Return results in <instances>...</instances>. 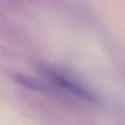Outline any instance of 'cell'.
<instances>
[{
	"instance_id": "6da1fadb",
	"label": "cell",
	"mask_w": 125,
	"mask_h": 125,
	"mask_svg": "<svg viewBox=\"0 0 125 125\" xmlns=\"http://www.w3.org/2000/svg\"><path fill=\"white\" fill-rule=\"evenodd\" d=\"M39 70L42 75L46 76V78H48L52 83L57 86L59 88L64 89V90L71 93L74 95L77 96L82 99H85L88 102L96 103L99 100L96 94L93 93L92 91L86 88L85 87L79 85L74 81L70 80L62 74L56 71L55 70H52L51 67L41 65L39 68Z\"/></svg>"
},
{
	"instance_id": "7a4b0ae2",
	"label": "cell",
	"mask_w": 125,
	"mask_h": 125,
	"mask_svg": "<svg viewBox=\"0 0 125 125\" xmlns=\"http://www.w3.org/2000/svg\"><path fill=\"white\" fill-rule=\"evenodd\" d=\"M16 81L21 86L27 87L31 90H34L37 92H41L44 94H56L57 90L54 87L51 86L50 84L43 82L42 81L38 80V79H34L33 77L27 76V75H16L15 76Z\"/></svg>"
}]
</instances>
